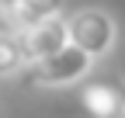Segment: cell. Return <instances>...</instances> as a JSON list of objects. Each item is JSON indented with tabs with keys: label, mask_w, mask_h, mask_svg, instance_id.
Returning a JSON list of instances; mask_svg holds the SVG:
<instances>
[{
	"label": "cell",
	"mask_w": 125,
	"mask_h": 118,
	"mask_svg": "<svg viewBox=\"0 0 125 118\" xmlns=\"http://www.w3.org/2000/svg\"><path fill=\"white\" fill-rule=\"evenodd\" d=\"M94 59L90 52H83L80 45H73V42H66L59 52L45 56V59H35V63H28V83L35 87H45V90H59V87H73L80 83L87 73L94 69Z\"/></svg>",
	"instance_id": "cell-1"
},
{
	"label": "cell",
	"mask_w": 125,
	"mask_h": 118,
	"mask_svg": "<svg viewBox=\"0 0 125 118\" xmlns=\"http://www.w3.org/2000/svg\"><path fill=\"white\" fill-rule=\"evenodd\" d=\"M66 31H70L73 45H80L94 59H104V56H111L115 42H118V21L101 7H80L66 18Z\"/></svg>",
	"instance_id": "cell-2"
},
{
	"label": "cell",
	"mask_w": 125,
	"mask_h": 118,
	"mask_svg": "<svg viewBox=\"0 0 125 118\" xmlns=\"http://www.w3.org/2000/svg\"><path fill=\"white\" fill-rule=\"evenodd\" d=\"M18 42H21L28 63L52 56V52H59V49L70 42L66 18H59V14H56V18H45V21H38V24H28V28L18 31Z\"/></svg>",
	"instance_id": "cell-3"
},
{
	"label": "cell",
	"mask_w": 125,
	"mask_h": 118,
	"mask_svg": "<svg viewBox=\"0 0 125 118\" xmlns=\"http://www.w3.org/2000/svg\"><path fill=\"white\" fill-rule=\"evenodd\" d=\"M80 104L90 118H122V90L115 83H83Z\"/></svg>",
	"instance_id": "cell-4"
},
{
	"label": "cell",
	"mask_w": 125,
	"mask_h": 118,
	"mask_svg": "<svg viewBox=\"0 0 125 118\" xmlns=\"http://www.w3.org/2000/svg\"><path fill=\"white\" fill-rule=\"evenodd\" d=\"M59 7H62V0H21V4L14 10H7L4 18L10 24V31H21V28H28V24H38L45 18H56Z\"/></svg>",
	"instance_id": "cell-5"
},
{
	"label": "cell",
	"mask_w": 125,
	"mask_h": 118,
	"mask_svg": "<svg viewBox=\"0 0 125 118\" xmlns=\"http://www.w3.org/2000/svg\"><path fill=\"white\" fill-rule=\"evenodd\" d=\"M24 66H28V59L18 42V31H0V77H14Z\"/></svg>",
	"instance_id": "cell-6"
},
{
	"label": "cell",
	"mask_w": 125,
	"mask_h": 118,
	"mask_svg": "<svg viewBox=\"0 0 125 118\" xmlns=\"http://www.w3.org/2000/svg\"><path fill=\"white\" fill-rule=\"evenodd\" d=\"M21 0H0V14H7V10H14Z\"/></svg>",
	"instance_id": "cell-7"
},
{
	"label": "cell",
	"mask_w": 125,
	"mask_h": 118,
	"mask_svg": "<svg viewBox=\"0 0 125 118\" xmlns=\"http://www.w3.org/2000/svg\"><path fill=\"white\" fill-rule=\"evenodd\" d=\"M118 90H122V118H125V80H118Z\"/></svg>",
	"instance_id": "cell-8"
}]
</instances>
